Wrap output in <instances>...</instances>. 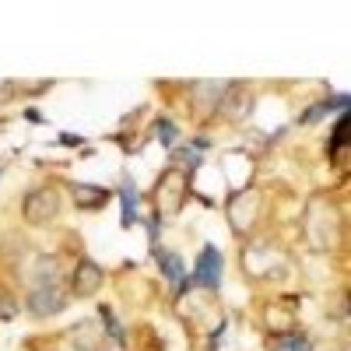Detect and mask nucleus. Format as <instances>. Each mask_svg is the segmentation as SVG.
<instances>
[{"label":"nucleus","instance_id":"nucleus-7","mask_svg":"<svg viewBox=\"0 0 351 351\" xmlns=\"http://www.w3.org/2000/svg\"><path fill=\"white\" fill-rule=\"evenodd\" d=\"M120 200H123V218H120V225H123V228L141 225V197H137V186H134L130 180L120 186Z\"/></svg>","mask_w":351,"mask_h":351},{"label":"nucleus","instance_id":"nucleus-11","mask_svg":"<svg viewBox=\"0 0 351 351\" xmlns=\"http://www.w3.org/2000/svg\"><path fill=\"white\" fill-rule=\"evenodd\" d=\"M278 351H313V348H309V337H306V334H288V337L278 344Z\"/></svg>","mask_w":351,"mask_h":351},{"label":"nucleus","instance_id":"nucleus-2","mask_svg":"<svg viewBox=\"0 0 351 351\" xmlns=\"http://www.w3.org/2000/svg\"><path fill=\"white\" fill-rule=\"evenodd\" d=\"M21 215H25V221H32V225L53 221L56 215H60V193H56L53 186H36V190H28L25 200H21Z\"/></svg>","mask_w":351,"mask_h":351},{"label":"nucleus","instance_id":"nucleus-4","mask_svg":"<svg viewBox=\"0 0 351 351\" xmlns=\"http://www.w3.org/2000/svg\"><path fill=\"white\" fill-rule=\"evenodd\" d=\"M102 281H106V274H102V267L95 260H88V256H81L77 263H74V271H71V295H77V299H92L95 291L102 288Z\"/></svg>","mask_w":351,"mask_h":351},{"label":"nucleus","instance_id":"nucleus-3","mask_svg":"<svg viewBox=\"0 0 351 351\" xmlns=\"http://www.w3.org/2000/svg\"><path fill=\"white\" fill-rule=\"evenodd\" d=\"M221 274H225V260H221V253H218V246H204L200 253H197V260H193V271L186 274L190 278V285H197V288H208V291H215L218 285H221Z\"/></svg>","mask_w":351,"mask_h":351},{"label":"nucleus","instance_id":"nucleus-8","mask_svg":"<svg viewBox=\"0 0 351 351\" xmlns=\"http://www.w3.org/2000/svg\"><path fill=\"white\" fill-rule=\"evenodd\" d=\"M348 109V95H337V99H327V102H316V109L302 112V123H313L319 120V116H327V112H344Z\"/></svg>","mask_w":351,"mask_h":351},{"label":"nucleus","instance_id":"nucleus-6","mask_svg":"<svg viewBox=\"0 0 351 351\" xmlns=\"http://www.w3.org/2000/svg\"><path fill=\"white\" fill-rule=\"evenodd\" d=\"M158 256V271H162V278L176 288V291H183L186 285H190V278H186V267H183V256L180 253H155Z\"/></svg>","mask_w":351,"mask_h":351},{"label":"nucleus","instance_id":"nucleus-1","mask_svg":"<svg viewBox=\"0 0 351 351\" xmlns=\"http://www.w3.org/2000/svg\"><path fill=\"white\" fill-rule=\"evenodd\" d=\"M67 309V291L64 285H43V288H28L25 295V313L36 319H49L56 313Z\"/></svg>","mask_w":351,"mask_h":351},{"label":"nucleus","instance_id":"nucleus-13","mask_svg":"<svg viewBox=\"0 0 351 351\" xmlns=\"http://www.w3.org/2000/svg\"><path fill=\"white\" fill-rule=\"evenodd\" d=\"M60 141H64V144H67V148H74V144H81V141H84V137H81V134H77V137H74V134H64V137H60Z\"/></svg>","mask_w":351,"mask_h":351},{"label":"nucleus","instance_id":"nucleus-5","mask_svg":"<svg viewBox=\"0 0 351 351\" xmlns=\"http://www.w3.org/2000/svg\"><path fill=\"white\" fill-rule=\"evenodd\" d=\"M74 204H77V211H102L106 204L112 200V190L106 186H95V183H74Z\"/></svg>","mask_w":351,"mask_h":351},{"label":"nucleus","instance_id":"nucleus-9","mask_svg":"<svg viewBox=\"0 0 351 351\" xmlns=\"http://www.w3.org/2000/svg\"><path fill=\"white\" fill-rule=\"evenodd\" d=\"M155 137L162 141V148H172V144L180 141V127H176L172 120H158L155 123Z\"/></svg>","mask_w":351,"mask_h":351},{"label":"nucleus","instance_id":"nucleus-12","mask_svg":"<svg viewBox=\"0 0 351 351\" xmlns=\"http://www.w3.org/2000/svg\"><path fill=\"white\" fill-rule=\"evenodd\" d=\"M14 313H18V299L11 295L4 285H0V319H11Z\"/></svg>","mask_w":351,"mask_h":351},{"label":"nucleus","instance_id":"nucleus-10","mask_svg":"<svg viewBox=\"0 0 351 351\" xmlns=\"http://www.w3.org/2000/svg\"><path fill=\"white\" fill-rule=\"evenodd\" d=\"M99 316H102V324H106V330H109V337H112L116 344H123V341H127V337H123V327H120V324H116V316H112V309H109L106 302L99 306Z\"/></svg>","mask_w":351,"mask_h":351}]
</instances>
